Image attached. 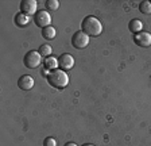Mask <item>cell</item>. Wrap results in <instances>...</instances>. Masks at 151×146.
<instances>
[{
  "instance_id": "obj_3",
  "label": "cell",
  "mask_w": 151,
  "mask_h": 146,
  "mask_svg": "<svg viewBox=\"0 0 151 146\" xmlns=\"http://www.w3.org/2000/svg\"><path fill=\"white\" fill-rule=\"evenodd\" d=\"M42 56L39 54L38 50H28L24 54V58H23V62H24V66L28 69H35L42 64Z\"/></svg>"
},
{
  "instance_id": "obj_16",
  "label": "cell",
  "mask_w": 151,
  "mask_h": 146,
  "mask_svg": "<svg viewBox=\"0 0 151 146\" xmlns=\"http://www.w3.org/2000/svg\"><path fill=\"white\" fill-rule=\"evenodd\" d=\"M46 7L50 11H55V10H58L60 3H58L57 0H46Z\"/></svg>"
},
{
  "instance_id": "obj_11",
  "label": "cell",
  "mask_w": 151,
  "mask_h": 146,
  "mask_svg": "<svg viewBox=\"0 0 151 146\" xmlns=\"http://www.w3.org/2000/svg\"><path fill=\"white\" fill-rule=\"evenodd\" d=\"M14 22H15V25L18 26V27H26V26L28 25V22H30V18H28L27 15H24V14L22 12H18L15 15V18H14Z\"/></svg>"
},
{
  "instance_id": "obj_6",
  "label": "cell",
  "mask_w": 151,
  "mask_h": 146,
  "mask_svg": "<svg viewBox=\"0 0 151 146\" xmlns=\"http://www.w3.org/2000/svg\"><path fill=\"white\" fill-rule=\"evenodd\" d=\"M37 7L38 3L35 0H23L20 3V12L27 16H35V14L38 12Z\"/></svg>"
},
{
  "instance_id": "obj_14",
  "label": "cell",
  "mask_w": 151,
  "mask_h": 146,
  "mask_svg": "<svg viewBox=\"0 0 151 146\" xmlns=\"http://www.w3.org/2000/svg\"><path fill=\"white\" fill-rule=\"evenodd\" d=\"M139 11L145 15H150L151 14V1L148 0H143L140 4H139Z\"/></svg>"
},
{
  "instance_id": "obj_4",
  "label": "cell",
  "mask_w": 151,
  "mask_h": 146,
  "mask_svg": "<svg viewBox=\"0 0 151 146\" xmlns=\"http://www.w3.org/2000/svg\"><path fill=\"white\" fill-rule=\"evenodd\" d=\"M89 38H91V37L85 34L82 30L74 33V35H73V38H72L73 48L74 49H85L89 45Z\"/></svg>"
},
{
  "instance_id": "obj_2",
  "label": "cell",
  "mask_w": 151,
  "mask_h": 146,
  "mask_svg": "<svg viewBox=\"0 0 151 146\" xmlns=\"http://www.w3.org/2000/svg\"><path fill=\"white\" fill-rule=\"evenodd\" d=\"M81 30L89 37H99L103 33V25L96 16L88 15L82 19Z\"/></svg>"
},
{
  "instance_id": "obj_12",
  "label": "cell",
  "mask_w": 151,
  "mask_h": 146,
  "mask_svg": "<svg viewBox=\"0 0 151 146\" xmlns=\"http://www.w3.org/2000/svg\"><path fill=\"white\" fill-rule=\"evenodd\" d=\"M128 29L132 34L135 35V34H138V33L143 31V23H142L139 19H132L131 22L128 23Z\"/></svg>"
},
{
  "instance_id": "obj_5",
  "label": "cell",
  "mask_w": 151,
  "mask_h": 146,
  "mask_svg": "<svg viewBox=\"0 0 151 146\" xmlns=\"http://www.w3.org/2000/svg\"><path fill=\"white\" fill-rule=\"evenodd\" d=\"M34 23L38 26V27H41V29H45V27H47V26H51L50 25L51 23L50 14L47 12V11H45V10L38 11L34 16Z\"/></svg>"
},
{
  "instance_id": "obj_9",
  "label": "cell",
  "mask_w": 151,
  "mask_h": 146,
  "mask_svg": "<svg viewBox=\"0 0 151 146\" xmlns=\"http://www.w3.org/2000/svg\"><path fill=\"white\" fill-rule=\"evenodd\" d=\"M18 87L22 91H30L34 87V79L31 76H28V74H23L20 79L18 80Z\"/></svg>"
},
{
  "instance_id": "obj_10",
  "label": "cell",
  "mask_w": 151,
  "mask_h": 146,
  "mask_svg": "<svg viewBox=\"0 0 151 146\" xmlns=\"http://www.w3.org/2000/svg\"><path fill=\"white\" fill-rule=\"evenodd\" d=\"M43 66H45V69L46 70H55V69H58V58H55V57H47V58H45V61H43Z\"/></svg>"
},
{
  "instance_id": "obj_7",
  "label": "cell",
  "mask_w": 151,
  "mask_h": 146,
  "mask_svg": "<svg viewBox=\"0 0 151 146\" xmlns=\"http://www.w3.org/2000/svg\"><path fill=\"white\" fill-rule=\"evenodd\" d=\"M58 65H60V69L68 72V70H70L73 66H74V58H73L72 54L63 53L58 57Z\"/></svg>"
},
{
  "instance_id": "obj_18",
  "label": "cell",
  "mask_w": 151,
  "mask_h": 146,
  "mask_svg": "<svg viewBox=\"0 0 151 146\" xmlns=\"http://www.w3.org/2000/svg\"><path fill=\"white\" fill-rule=\"evenodd\" d=\"M63 146H78L77 143H74V142H68V143H65Z\"/></svg>"
},
{
  "instance_id": "obj_15",
  "label": "cell",
  "mask_w": 151,
  "mask_h": 146,
  "mask_svg": "<svg viewBox=\"0 0 151 146\" xmlns=\"http://www.w3.org/2000/svg\"><path fill=\"white\" fill-rule=\"evenodd\" d=\"M38 51H39V54H41L42 57L47 58V57H50V54H51V51H53V49H51L50 45H42Z\"/></svg>"
},
{
  "instance_id": "obj_19",
  "label": "cell",
  "mask_w": 151,
  "mask_h": 146,
  "mask_svg": "<svg viewBox=\"0 0 151 146\" xmlns=\"http://www.w3.org/2000/svg\"><path fill=\"white\" fill-rule=\"evenodd\" d=\"M82 146H94V145H92V143H85V145H82Z\"/></svg>"
},
{
  "instance_id": "obj_13",
  "label": "cell",
  "mask_w": 151,
  "mask_h": 146,
  "mask_svg": "<svg viewBox=\"0 0 151 146\" xmlns=\"http://www.w3.org/2000/svg\"><path fill=\"white\" fill-rule=\"evenodd\" d=\"M55 35H57V31H55V27H53V26H47V27L42 29V37L45 39H47V41L54 39Z\"/></svg>"
},
{
  "instance_id": "obj_8",
  "label": "cell",
  "mask_w": 151,
  "mask_h": 146,
  "mask_svg": "<svg viewBox=\"0 0 151 146\" xmlns=\"http://www.w3.org/2000/svg\"><path fill=\"white\" fill-rule=\"evenodd\" d=\"M134 42L139 48H148L151 46V34L147 31H140L134 35Z\"/></svg>"
},
{
  "instance_id": "obj_1",
  "label": "cell",
  "mask_w": 151,
  "mask_h": 146,
  "mask_svg": "<svg viewBox=\"0 0 151 146\" xmlns=\"http://www.w3.org/2000/svg\"><path fill=\"white\" fill-rule=\"evenodd\" d=\"M46 80L51 87H54V88H57V89H63L69 84V76H68V73L62 69H55V70L47 72Z\"/></svg>"
},
{
  "instance_id": "obj_17",
  "label": "cell",
  "mask_w": 151,
  "mask_h": 146,
  "mask_svg": "<svg viewBox=\"0 0 151 146\" xmlns=\"http://www.w3.org/2000/svg\"><path fill=\"white\" fill-rule=\"evenodd\" d=\"M43 146H57V139L53 137H47L43 141Z\"/></svg>"
}]
</instances>
